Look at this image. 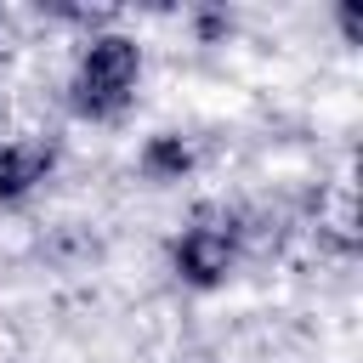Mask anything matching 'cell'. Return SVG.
Instances as JSON below:
<instances>
[{
  "instance_id": "3957f363",
  "label": "cell",
  "mask_w": 363,
  "mask_h": 363,
  "mask_svg": "<svg viewBox=\"0 0 363 363\" xmlns=\"http://www.w3.org/2000/svg\"><path fill=\"white\" fill-rule=\"evenodd\" d=\"M62 164V142L51 130H0V210L28 204Z\"/></svg>"
},
{
  "instance_id": "7a4b0ae2",
  "label": "cell",
  "mask_w": 363,
  "mask_h": 363,
  "mask_svg": "<svg viewBox=\"0 0 363 363\" xmlns=\"http://www.w3.org/2000/svg\"><path fill=\"white\" fill-rule=\"evenodd\" d=\"M244 255H250V221L238 204H221V199L193 204V216L164 238V267L193 295L227 289V278L244 267Z\"/></svg>"
},
{
  "instance_id": "8992f818",
  "label": "cell",
  "mask_w": 363,
  "mask_h": 363,
  "mask_svg": "<svg viewBox=\"0 0 363 363\" xmlns=\"http://www.w3.org/2000/svg\"><path fill=\"white\" fill-rule=\"evenodd\" d=\"M17 51H23V17H17L11 6H0V68H6Z\"/></svg>"
},
{
  "instance_id": "6da1fadb",
  "label": "cell",
  "mask_w": 363,
  "mask_h": 363,
  "mask_svg": "<svg viewBox=\"0 0 363 363\" xmlns=\"http://www.w3.org/2000/svg\"><path fill=\"white\" fill-rule=\"evenodd\" d=\"M142 74H147L142 40L125 34V28H96V34L79 40V51L68 62L62 102H68V113L79 125H119L136 108Z\"/></svg>"
},
{
  "instance_id": "52a82bcc",
  "label": "cell",
  "mask_w": 363,
  "mask_h": 363,
  "mask_svg": "<svg viewBox=\"0 0 363 363\" xmlns=\"http://www.w3.org/2000/svg\"><path fill=\"white\" fill-rule=\"evenodd\" d=\"M340 34H346V45H357V6H340Z\"/></svg>"
},
{
  "instance_id": "5b68a950",
  "label": "cell",
  "mask_w": 363,
  "mask_h": 363,
  "mask_svg": "<svg viewBox=\"0 0 363 363\" xmlns=\"http://www.w3.org/2000/svg\"><path fill=\"white\" fill-rule=\"evenodd\" d=\"M187 28H193V40H199V45H227L238 23H233V11H227V6H193V11H187Z\"/></svg>"
},
{
  "instance_id": "277c9868",
  "label": "cell",
  "mask_w": 363,
  "mask_h": 363,
  "mask_svg": "<svg viewBox=\"0 0 363 363\" xmlns=\"http://www.w3.org/2000/svg\"><path fill=\"white\" fill-rule=\"evenodd\" d=\"M193 170H199V142L182 130H153L136 147V176L147 187H182V182H193Z\"/></svg>"
}]
</instances>
